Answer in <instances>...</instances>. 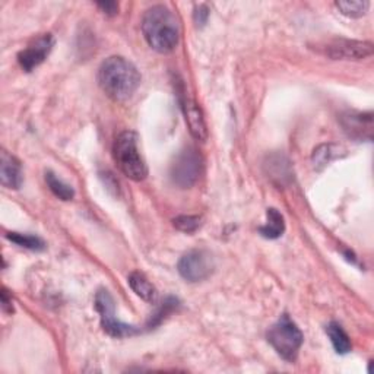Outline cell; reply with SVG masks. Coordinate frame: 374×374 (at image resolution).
I'll use <instances>...</instances> for the list:
<instances>
[{
    "mask_svg": "<svg viewBox=\"0 0 374 374\" xmlns=\"http://www.w3.org/2000/svg\"><path fill=\"white\" fill-rule=\"evenodd\" d=\"M142 34L146 43L158 53H172L180 41V21L164 5L149 8L142 18Z\"/></svg>",
    "mask_w": 374,
    "mask_h": 374,
    "instance_id": "obj_1",
    "label": "cell"
},
{
    "mask_svg": "<svg viewBox=\"0 0 374 374\" xmlns=\"http://www.w3.org/2000/svg\"><path fill=\"white\" fill-rule=\"evenodd\" d=\"M98 84L107 96L117 103L129 100L141 85L138 69L124 58L105 59L98 70Z\"/></svg>",
    "mask_w": 374,
    "mask_h": 374,
    "instance_id": "obj_2",
    "label": "cell"
},
{
    "mask_svg": "<svg viewBox=\"0 0 374 374\" xmlns=\"http://www.w3.org/2000/svg\"><path fill=\"white\" fill-rule=\"evenodd\" d=\"M113 157L120 172L130 180L142 181L148 176V168L138 149V135L132 130L122 132L115 142Z\"/></svg>",
    "mask_w": 374,
    "mask_h": 374,
    "instance_id": "obj_3",
    "label": "cell"
},
{
    "mask_svg": "<svg viewBox=\"0 0 374 374\" xmlns=\"http://www.w3.org/2000/svg\"><path fill=\"white\" fill-rule=\"evenodd\" d=\"M268 341L280 357L292 363L303 345L304 336L291 317L288 314H283L268 330Z\"/></svg>",
    "mask_w": 374,
    "mask_h": 374,
    "instance_id": "obj_4",
    "label": "cell"
},
{
    "mask_svg": "<svg viewBox=\"0 0 374 374\" xmlns=\"http://www.w3.org/2000/svg\"><path fill=\"white\" fill-rule=\"evenodd\" d=\"M203 167L202 155L195 148H186L172 164V180L180 189H189L200 177Z\"/></svg>",
    "mask_w": 374,
    "mask_h": 374,
    "instance_id": "obj_5",
    "label": "cell"
},
{
    "mask_svg": "<svg viewBox=\"0 0 374 374\" xmlns=\"http://www.w3.org/2000/svg\"><path fill=\"white\" fill-rule=\"evenodd\" d=\"M96 309L100 313L101 326L105 333H108L113 338H126L139 333V329L120 322L116 317V307L115 300L107 290H100L96 295Z\"/></svg>",
    "mask_w": 374,
    "mask_h": 374,
    "instance_id": "obj_6",
    "label": "cell"
},
{
    "mask_svg": "<svg viewBox=\"0 0 374 374\" xmlns=\"http://www.w3.org/2000/svg\"><path fill=\"white\" fill-rule=\"evenodd\" d=\"M215 264L212 254L207 250H192L186 253L179 260V273L189 283H199L211 276L214 272Z\"/></svg>",
    "mask_w": 374,
    "mask_h": 374,
    "instance_id": "obj_7",
    "label": "cell"
},
{
    "mask_svg": "<svg viewBox=\"0 0 374 374\" xmlns=\"http://www.w3.org/2000/svg\"><path fill=\"white\" fill-rule=\"evenodd\" d=\"M325 53L333 60H361L373 54V44L368 41L338 39L325 46Z\"/></svg>",
    "mask_w": 374,
    "mask_h": 374,
    "instance_id": "obj_8",
    "label": "cell"
},
{
    "mask_svg": "<svg viewBox=\"0 0 374 374\" xmlns=\"http://www.w3.org/2000/svg\"><path fill=\"white\" fill-rule=\"evenodd\" d=\"M54 46V39L51 34H44L40 39H37L27 49L18 54V62L25 72H31L39 67L51 53Z\"/></svg>",
    "mask_w": 374,
    "mask_h": 374,
    "instance_id": "obj_9",
    "label": "cell"
},
{
    "mask_svg": "<svg viewBox=\"0 0 374 374\" xmlns=\"http://www.w3.org/2000/svg\"><path fill=\"white\" fill-rule=\"evenodd\" d=\"M344 130L354 139H371L373 115L371 113H347L341 119Z\"/></svg>",
    "mask_w": 374,
    "mask_h": 374,
    "instance_id": "obj_10",
    "label": "cell"
},
{
    "mask_svg": "<svg viewBox=\"0 0 374 374\" xmlns=\"http://www.w3.org/2000/svg\"><path fill=\"white\" fill-rule=\"evenodd\" d=\"M22 180L21 162L6 151H2V155H0V181L8 189H20Z\"/></svg>",
    "mask_w": 374,
    "mask_h": 374,
    "instance_id": "obj_11",
    "label": "cell"
},
{
    "mask_svg": "<svg viewBox=\"0 0 374 374\" xmlns=\"http://www.w3.org/2000/svg\"><path fill=\"white\" fill-rule=\"evenodd\" d=\"M181 104H183L181 107L184 111L186 123L187 126H189L192 136L198 141H207L208 129H207V123H205L202 110L199 108V105L189 98L184 100Z\"/></svg>",
    "mask_w": 374,
    "mask_h": 374,
    "instance_id": "obj_12",
    "label": "cell"
},
{
    "mask_svg": "<svg viewBox=\"0 0 374 374\" xmlns=\"http://www.w3.org/2000/svg\"><path fill=\"white\" fill-rule=\"evenodd\" d=\"M129 285L134 292L148 303H155L158 298L157 288L139 272H132L129 275Z\"/></svg>",
    "mask_w": 374,
    "mask_h": 374,
    "instance_id": "obj_13",
    "label": "cell"
},
{
    "mask_svg": "<svg viewBox=\"0 0 374 374\" xmlns=\"http://www.w3.org/2000/svg\"><path fill=\"white\" fill-rule=\"evenodd\" d=\"M266 218H268V221H266L265 226H262L259 228L260 236L265 237V238H269V240L279 238L285 231L284 217L280 215L275 208H271L266 212Z\"/></svg>",
    "mask_w": 374,
    "mask_h": 374,
    "instance_id": "obj_14",
    "label": "cell"
},
{
    "mask_svg": "<svg viewBox=\"0 0 374 374\" xmlns=\"http://www.w3.org/2000/svg\"><path fill=\"white\" fill-rule=\"evenodd\" d=\"M326 333L329 336V340L335 348V351L341 354V355H345L351 351L352 345H351V340L349 336L345 333V330L342 329L341 325L338 323H329L328 328H326Z\"/></svg>",
    "mask_w": 374,
    "mask_h": 374,
    "instance_id": "obj_15",
    "label": "cell"
},
{
    "mask_svg": "<svg viewBox=\"0 0 374 374\" xmlns=\"http://www.w3.org/2000/svg\"><path fill=\"white\" fill-rule=\"evenodd\" d=\"M46 183L49 186V189L53 192L54 196H58L62 200H72L75 196L73 187L66 184L63 180H60L58 176L51 172L46 173Z\"/></svg>",
    "mask_w": 374,
    "mask_h": 374,
    "instance_id": "obj_16",
    "label": "cell"
},
{
    "mask_svg": "<svg viewBox=\"0 0 374 374\" xmlns=\"http://www.w3.org/2000/svg\"><path fill=\"white\" fill-rule=\"evenodd\" d=\"M6 237L12 243H15V245H18L20 247H24V249H28V250L41 252L46 249V243L37 236L22 234V233H9V234H6Z\"/></svg>",
    "mask_w": 374,
    "mask_h": 374,
    "instance_id": "obj_17",
    "label": "cell"
},
{
    "mask_svg": "<svg viewBox=\"0 0 374 374\" xmlns=\"http://www.w3.org/2000/svg\"><path fill=\"white\" fill-rule=\"evenodd\" d=\"M335 6L345 16L361 18L367 13L370 2H367V0H351V2L349 0H340V2L335 4Z\"/></svg>",
    "mask_w": 374,
    "mask_h": 374,
    "instance_id": "obj_18",
    "label": "cell"
},
{
    "mask_svg": "<svg viewBox=\"0 0 374 374\" xmlns=\"http://www.w3.org/2000/svg\"><path fill=\"white\" fill-rule=\"evenodd\" d=\"M266 165L276 168V172H268V174L272 180H276L279 184H284L287 180L291 179L290 162L284 157H279V155L272 157Z\"/></svg>",
    "mask_w": 374,
    "mask_h": 374,
    "instance_id": "obj_19",
    "label": "cell"
},
{
    "mask_svg": "<svg viewBox=\"0 0 374 374\" xmlns=\"http://www.w3.org/2000/svg\"><path fill=\"white\" fill-rule=\"evenodd\" d=\"M173 222H174V227L179 231L191 234V233H195L200 227L202 219L199 217H193V215H180Z\"/></svg>",
    "mask_w": 374,
    "mask_h": 374,
    "instance_id": "obj_20",
    "label": "cell"
},
{
    "mask_svg": "<svg viewBox=\"0 0 374 374\" xmlns=\"http://www.w3.org/2000/svg\"><path fill=\"white\" fill-rule=\"evenodd\" d=\"M333 145H321L313 153V164L316 168L325 167L330 160L336 157V153L333 151Z\"/></svg>",
    "mask_w": 374,
    "mask_h": 374,
    "instance_id": "obj_21",
    "label": "cell"
},
{
    "mask_svg": "<svg viewBox=\"0 0 374 374\" xmlns=\"http://www.w3.org/2000/svg\"><path fill=\"white\" fill-rule=\"evenodd\" d=\"M208 16H209V11L205 5H200L196 8L195 12V21L198 22V25H205L208 21Z\"/></svg>",
    "mask_w": 374,
    "mask_h": 374,
    "instance_id": "obj_22",
    "label": "cell"
},
{
    "mask_svg": "<svg viewBox=\"0 0 374 374\" xmlns=\"http://www.w3.org/2000/svg\"><path fill=\"white\" fill-rule=\"evenodd\" d=\"M97 6L105 13V15H116L119 12V5L116 2H100Z\"/></svg>",
    "mask_w": 374,
    "mask_h": 374,
    "instance_id": "obj_23",
    "label": "cell"
},
{
    "mask_svg": "<svg viewBox=\"0 0 374 374\" xmlns=\"http://www.w3.org/2000/svg\"><path fill=\"white\" fill-rule=\"evenodd\" d=\"M2 307L5 311H12L13 307H12V300H9L8 298V291L4 290L2 291Z\"/></svg>",
    "mask_w": 374,
    "mask_h": 374,
    "instance_id": "obj_24",
    "label": "cell"
}]
</instances>
